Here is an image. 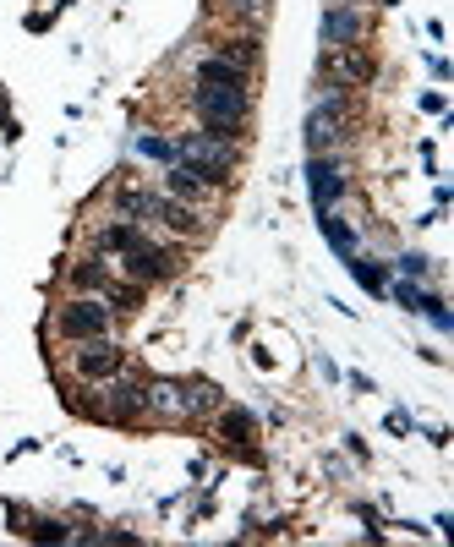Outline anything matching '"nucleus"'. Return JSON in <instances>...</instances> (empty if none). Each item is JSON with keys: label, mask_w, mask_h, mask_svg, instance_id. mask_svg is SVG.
<instances>
[{"label": "nucleus", "mask_w": 454, "mask_h": 547, "mask_svg": "<svg viewBox=\"0 0 454 547\" xmlns=\"http://www.w3.org/2000/svg\"><path fill=\"white\" fill-rule=\"evenodd\" d=\"M192 110H197V121H203V132L236 143V132H241V121H247L252 104H247V88H208V83H197L192 88Z\"/></svg>", "instance_id": "f257e3e1"}, {"label": "nucleus", "mask_w": 454, "mask_h": 547, "mask_svg": "<svg viewBox=\"0 0 454 547\" xmlns=\"http://www.w3.org/2000/svg\"><path fill=\"white\" fill-rule=\"evenodd\" d=\"M176 159L192 165L208 186H225L230 165H236V143H230V137H214V132H186V137H176Z\"/></svg>", "instance_id": "f03ea898"}, {"label": "nucleus", "mask_w": 454, "mask_h": 547, "mask_svg": "<svg viewBox=\"0 0 454 547\" xmlns=\"http://www.w3.org/2000/svg\"><path fill=\"white\" fill-rule=\"evenodd\" d=\"M55 329H61V340H99V334L115 329V307H104L99 296H77L66 301L61 312H55Z\"/></svg>", "instance_id": "7ed1b4c3"}, {"label": "nucleus", "mask_w": 454, "mask_h": 547, "mask_svg": "<svg viewBox=\"0 0 454 547\" xmlns=\"http://www.w3.org/2000/svg\"><path fill=\"white\" fill-rule=\"evenodd\" d=\"M104 400H93V416H104V422H137V416H148L143 405V378H126V372H115V378L99 383Z\"/></svg>", "instance_id": "20e7f679"}, {"label": "nucleus", "mask_w": 454, "mask_h": 547, "mask_svg": "<svg viewBox=\"0 0 454 547\" xmlns=\"http://www.w3.org/2000/svg\"><path fill=\"white\" fill-rule=\"evenodd\" d=\"M72 372L83 383H104V378H115V372H126V351L110 340V334H99V340H77L72 345Z\"/></svg>", "instance_id": "39448f33"}, {"label": "nucleus", "mask_w": 454, "mask_h": 547, "mask_svg": "<svg viewBox=\"0 0 454 547\" xmlns=\"http://www.w3.org/2000/svg\"><path fill=\"white\" fill-rule=\"evenodd\" d=\"M318 77L329 88H356L372 77V55L362 50V44H334V50L318 55Z\"/></svg>", "instance_id": "423d86ee"}, {"label": "nucleus", "mask_w": 454, "mask_h": 547, "mask_svg": "<svg viewBox=\"0 0 454 547\" xmlns=\"http://www.w3.org/2000/svg\"><path fill=\"white\" fill-rule=\"evenodd\" d=\"M121 274L132 279V285H159V279H170V274H176V252L143 236L132 252H121Z\"/></svg>", "instance_id": "0eeeda50"}, {"label": "nucleus", "mask_w": 454, "mask_h": 547, "mask_svg": "<svg viewBox=\"0 0 454 547\" xmlns=\"http://www.w3.org/2000/svg\"><path fill=\"white\" fill-rule=\"evenodd\" d=\"M340 126H345V93L334 88L329 99H318L307 110V148L312 154H329V148L340 143Z\"/></svg>", "instance_id": "6e6552de"}, {"label": "nucleus", "mask_w": 454, "mask_h": 547, "mask_svg": "<svg viewBox=\"0 0 454 547\" xmlns=\"http://www.w3.org/2000/svg\"><path fill=\"white\" fill-rule=\"evenodd\" d=\"M307 192H312V208H334L345 197V176H340V165H334L329 154H312L307 159Z\"/></svg>", "instance_id": "1a4fd4ad"}, {"label": "nucleus", "mask_w": 454, "mask_h": 547, "mask_svg": "<svg viewBox=\"0 0 454 547\" xmlns=\"http://www.w3.org/2000/svg\"><path fill=\"white\" fill-rule=\"evenodd\" d=\"M143 405L148 416H170V422H186V383L181 378H143Z\"/></svg>", "instance_id": "9d476101"}, {"label": "nucleus", "mask_w": 454, "mask_h": 547, "mask_svg": "<svg viewBox=\"0 0 454 547\" xmlns=\"http://www.w3.org/2000/svg\"><path fill=\"white\" fill-rule=\"evenodd\" d=\"M148 219H159V225L170 230V236H197V208L192 203H181V197H170V192H148Z\"/></svg>", "instance_id": "9b49d317"}, {"label": "nucleus", "mask_w": 454, "mask_h": 547, "mask_svg": "<svg viewBox=\"0 0 454 547\" xmlns=\"http://www.w3.org/2000/svg\"><path fill=\"white\" fill-rule=\"evenodd\" d=\"M362 28H367V22H362V11H356V6H345V0H340V6H329V11H323L318 39H323V50H334V44H356V39H362Z\"/></svg>", "instance_id": "f8f14e48"}, {"label": "nucleus", "mask_w": 454, "mask_h": 547, "mask_svg": "<svg viewBox=\"0 0 454 547\" xmlns=\"http://www.w3.org/2000/svg\"><path fill=\"white\" fill-rule=\"evenodd\" d=\"M165 192H170V197H181V203H203V197L214 192V186L197 176L192 165H181V159H176V165L165 170Z\"/></svg>", "instance_id": "ddd939ff"}, {"label": "nucleus", "mask_w": 454, "mask_h": 547, "mask_svg": "<svg viewBox=\"0 0 454 547\" xmlns=\"http://www.w3.org/2000/svg\"><path fill=\"white\" fill-rule=\"evenodd\" d=\"M252 433H258V422H252V411H241V405H219V438H225L230 449H252Z\"/></svg>", "instance_id": "4468645a"}, {"label": "nucleus", "mask_w": 454, "mask_h": 547, "mask_svg": "<svg viewBox=\"0 0 454 547\" xmlns=\"http://www.w3.org/2000/svg\"><path fill=\"white\" fill-rule=\"evenodd\" d=\"M143 236H148V230L137 225V219H110V225L99 230V252H115V258H121V252H132Z\"/></svg>", "instance_id": "2eb2a0df"}, {"label": "nucleus", "mask_w": 454, "mask_h": 547, "mask_svg": "<svg viewBox=\"0 0 454 547\" xmlns=\"http://www.w3.org/2000/svg\"><path fill=\"white\" fill-rule=\"evenodd\" d=\"M197 83H208V88H247V72L230 66L225 55H208V61H197Z\"/></svg>", "instance_id": "dca6fc26"}, {"label": "nucleus", "mask_w": 454, "mask_h": 547, "mask_svg": "<svg viewBox=\"0 0 454 547\" xmlns=\"http://www.w3.org/2000/svg\"><path fill=\"white\" fill-rule=\"evenodd\" d=\"M219 405H225V394H219L208 378H186V411H192V416L219 411Z\"/></svg>", "instance_id": "f3484780"}, {"label": "nucleus", "mask_w": 454, "mask_h": 547, "mask_svg": "<svg viewBox=\"0 0 454 547\" xmlns=\"http://www.w3.org/2000/svg\"><path fill=\"white\" fill-rule=\"evenodd\" d=\"M318 230L329 236V247L340 252V258H351V252H356V230L340 225V219H334V208H323V214H318Z\"/></svg>", "instance_id": "a211bd4d"}, {"label": "nucleus", "mask_w": 454, "mask_h": 547, "mask_svg": "<svg viewBox=\"0 0 454 547\" xmlns=\"http://www.w3.org/2000/svg\"><path fill=\"white\" fill-rule=\"evenodd\" d=\"M219 55H225L230 66H241V72H252V66H258V39H230V44H219Z\"/></svg>", "instance_id": "6ab92c4d"}, {"label": "nucleus", "mask_w": 454, "mask_h": 547, "mask_svg": "<svg viewBox=\"0 0 454 547\" xmlns=\"http://www.w3.org/2000/svg\"><path fill=\"white\" fill-rule=\"evenodd\" d=\"M345 263H351V274H356V279H362V285L372 290V296H383V290H389V279H383V269H378V263H367V258H356V252H351V258H345Z\"/></svg>", "instance_id": "aec40b11"}, {"label": "nucleus", "mask_w": 454, "mask_h": 547, "mask_svg": "<svg viewBox=\"0 0 454 547\" xmlns=\"http://www.w3.org/2000/svg\"><path fill=\"white\" fill-rule=\"evenodd\" d=\"M137 154H143V159H165V165H176V143H165V137H137Z\"/></svg>", "instance_id": "412c9836"}, {"label": "nucleus", "mask_w": 454, "mask_h": 547, "mask_svg": "<svg viewBox=\"0 0 454 547\" xmlns=\"http://www.w3.org/2000/svg\"><path fill=\"white\" fill-rule=\"evenodd\" d=\"M230 11L247 17V22H263V17H269V0H230Z\"/></svg>", "instance_id": "4be33fe9"}, {"label": "nucleus", "mask_w": 454, "mask_h": 547, "mask_svg": "<svg viewBox=\"0 0 454 547\" xmlns=\"http://www.w3.org/2000/svg\"><path fill=\"white\" fill-rule=\"evenodd\" d=\"M394 301H400V307H411V312H422V307H427V290H416V285H394Z\"/></svg>", "instance_id": "5701e85b"}, {"label": "nucleus", "mask_w": 454, "mask_h": 547, "mask_svg": "<svg viewBox=\"0 0 454 547\" xmlns=\"http://www.w3.org/2000/svg\"><path fill=\"white\" fill-rule=\"evenodd\" d=\"M400 274L422 279V274H427V258H422V252H405V258H400Z\"/></svg>", "instance_id": "b1692460"}]
</instances>
